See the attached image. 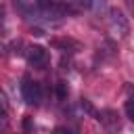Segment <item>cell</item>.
<instances>
[{"instance_id": "obj_1", "label": "cell", "mask_w": 134, "mask_h": 134, "mask_svg": "<svg viewBox=\"0 0 134 134\" xmlns=\"http://www.w3.org/2000/svg\"><path fill=\"white\" fill-rule=\"evenodd\" d=\"M38 15H42L44 19H63L65 15L73 13L69 4L61 2V0H38Z\"/></svg>"}, {"instance_id": "obj_2", "label": "cell", "mask_w": 134, "mask_h": 134, "mask_svg": "<svg viewBox=\"0 0 134 134\" xmlns=\"http://www.w3.org/2000/svg\"><path fill=\"white\" fill-rule=\"evenodd\" d=\"M21 94H23V100L27 103V105H40V100H42V88H40V84L36 82V80H31L29 75H25L23 77V82H21Z\"/></svg>"}, {"instance_id": "obj_3", "label": "cell", "mask_w": 134, "mask_h": 134, "mask_svg": "<svg viewBox=\"0 0 134 134\" xmlns=\"http://www.w3.org/2000/svg\"><path fill=\"white\" fill-rule=\"evenodd\" d=\"M109 27L115 36L119 38H126L128 31H130V23L126 19V15L119 10V8H109Z\"/></svg>"}, {"instance_id": "obj_4", "label": "cell", "mask_w": 134, "mask_h": 134, "mask_svg": "<svg viewBox=\"0 0 134 134\" xmlns=\"http://www.w3.org/2000/svg\"><path fill=\"white\" fill-rule=\"evenodd\" d=\"M25 57H27L29 65L36 67V69H42V67L48 65V50L44 46H29L25 50Z\"/></svg>"}, {"instance_id": "obj_5", "label": "cell", "mask_w": 134, "mask_h": 134, "mask_svg": "<svg viewBox=\"0 0 134 134\" xmlns=\"http://www.w3.org/2000/svg\"><path fill=\"white\" fill-rule=\"evenodd\" d=\"M96 119H98V121H100L109 132H117V130H119V126H121V124H119V117H117V113H115L113 109H103V111L98 113V117H96Z\"/></svg>"}, {"instance_id": "obj_6", "label": "cell", "mask_w": 134, "mask_h": 134, "mask_svg": "<svg viewBox=\"0 0 134 134\" xmlns=\"http://www.w3.org/2000/svg\"><path fill=\"white\" fill-rule=\"evenodd\" d=\"M52 46L61 48L63 52H73L71 48H77V44H75L73 40H52Z\"/></svg>"}, {"instance_id": "obj_7", "label": "cell", "mask_w": 134, "mask_h": 134, "mask_svg": "<svg viewBox=\"0 0 134 134\" xmlns=\"http://www.w3.org/2000/svg\"><path fill=\"white\" fill-rule=\"evenodd\" d=\"M67 94H69L67 82H57V98L59 100H67Z\"/></svg>"}, {"instance_id": "obj_8", "label": "cell", "mask_w": 134, "mask_h": 134, "mask_svg": "<svg viewBox=\"0 0 134 134\" xmlns=\"http://www.w3.org/2000/svg\"><path fill=\"white\" fill-rule=\"evenodd\" d=\"M80 107H82V111H86V113H88V115H92L94 119L98 117V111H96V109L92 107V103H90V100H86V98H82V100H80Z\"/></svg>"}, {"instance_id": "obj_9", "label": "cell", "mask_w": 134, "mask_h": 134, "mask_svg": "<svg viewBox=\"0 0 134 134\" xmlns=\"http://www.w3.org/2000/svg\"><path fill=\"white\" fill-rule=\"evenodd\" d=\"M90 6L94 8V13H96V15H103V13H107V10H109L107 0H92V4H90Z\"/></svg>"}, {"instance_id": "obj_10", "label": "cell", "mask_w": 134, "mask_h": 134, "mask_svg": "<svg viewBox=\"0 0 134 134\" xmlns=\"http://www.w3.org/2000/svg\"><path fill=\"white\" fill-rule=\"evenodd\" d=\"M8 130H10V121L6 113H0V134H8Z\"/></svg>"}, {"instance_id": "obj_11", "label": "cell", "mask_w": 134, "mask_h": 134, "mask_svg": "<svg viewBox=\"0 0 134 134\" xmlns=\"http://www.w3.org/2000/svg\"><path fill=\"white\" fill-rule=\"evenodd\" d=\"M8 107H10V105H8V96H6V92L0 88V113H6Z\"/></svg>"}, {"instance_id": "obj_12", "label": "cell", "mask_w": 134, "mask_h": 134, "mask_svg": "<svg viewBox=\"0 0 134 134\" xmlns=\"http://www.w3.org/2000/svg\"><path fill=\"white\" fill-rule=\"evenodd\" d=\"M124 111H126V115H128L130 119H134V98H128V100H126Z\"/></svg>"}, {"instance_id": "obj_13", "label": "cell", "mask_w": 134, "mask_h": 134, "mask_svg": "<svg viewBox=\"0 0 134 134\" xmlns=\"http://www.w3.org/2000/svg\"><path fill=\"white\" fill-rule=\"evenodd\" d=\"M6 31V19H4V6L0 4V36Z\"/></svg>"}, {"instance_id": "obj_14", "label": "cell", "mask_w": 134, "mask_h": 134, "mask_svg": "<svg viewBox=\"0 0 134 134\" xmlns=\"http://www.w3.org/2000/svg\"><path fill=\"white\" fill-rule=\"evenodd\" d=\"M21 46H23V42H21V40H15V42L10 44V52H13V54H21V50H19Z\"/></svg>"}, {"instance_id": "obj_15", "label": "cell", "mask_w": 134, "mask_h": 134, "mask_svg": "<svg viewBox=\"0 0 134 134\" xmlns=\"http://www.w3.org/2000/svg\"><path fill=\"white\" fill-rule=\"evenodd\" d=\"M54 134H73L69 128H65V126H59L57 130H54Z\"/></svg>"}, {"instance_id": "obj_16", "label": "cell", "mask_w": 134, "mask_h": 134, "mask_svg": "<svg viewBox=\"0 0 134 134\" xmlns=\"http://www.w3.org/2000/svg\"><path fill=\"white\" fill-rule=\"evenodd\" d=\"M71 2H75V4H80L84 8H90V4H92V0H71Z\"/></svg>"}, {"instance_id": "obj_17", "label": "cell", "mask_w": 134, "mask_h": 134, "mask_svg": "<svg viewBox=\"0 0 134 134\" xmlns=\"http://www.w3.org/2000/svg\"><path fill=\"white\" fill-rule=\"evenodd\" d=\"M23 128H25V132H29V130H31V117H25V121H23Z\"/></svg>"}, {"instance_id": "obj_18", "label": "cell", "mask_w": 134, "mask_h": 134, "mask_svg": "<svg viewBox=\"0 0 134 134\" xmlns=\"http://www.w3.org/2000/svg\"><path fill=\"white\" fill-rule=\"evenodd\" d=\"M0 54H6V46H4L2 42H0Z\"/></svg>"}]
</instances>
